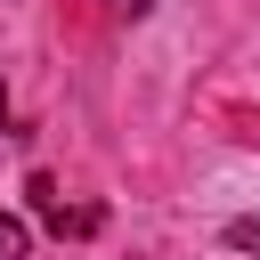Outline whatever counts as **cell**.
Instances as JSON below:
<instances>
[{
	"instance_id": "obj_1",
	"label": "cell",
	"mask_w": 260,
	"mask_h": 260,
	"mask_svg": "<svg viewBox=\"0 0 260 260\" xmlns=\"http://www.w3.org/2000/svg\"><path fill=\"white\" fill-rule=\"evenodd\" d=\"M24 252H32V228L16 211H0V260H24Z\"/></svg>"
},
{
	"instance_id": "obj_3",
	"label": "cell",
	"mask_w": 260,
	"mask_h": 260,
	"mask_svg": "<svg viewBox=\"0 0 260 260\" xmlns=\"http://www.w3.org/2000/svg\"><path fill=\"white\" fill-rule=\"evenodd\" d=\"M106 8H114V16H146L154 0H106Z\"/></svg>"
},
{
	"instance_id": "obj_4",
	"label": "cell",
	"mask_w": 260,
	"mask_h": 260,
	"mask_svg": "<svg viewBox=\"0 0 260 260\" xmlns=\"http://www.w3.org/2000/svg\"><path fill=\"white\" fill-rule=\"evenodd\" d=\"M0 122H8V81H0Z\"/></svg>"
},
{
	"instance_id": "obj_2",
	"label": "cell",
	"mask_w": 260,
	"mask_h": 260,
	"mask_svg": "<svg viewBox=\"0 0 260 260\" xmlns=\"http://www.w3.org/2000/svg\"><path fill=\"white\" fill-rule=\"evenodd\" d=\"M228 244L236 252H260V219H228Z\"/></svg>"
}]
</instances>
